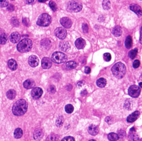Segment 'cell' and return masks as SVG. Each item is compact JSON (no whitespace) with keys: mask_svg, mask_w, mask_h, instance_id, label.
<instances>
[{"mask_svg":"<svg viewBox=\"0 0 142 141\" xmlns=\"http://www.w3.org/2000/svg\"><path fill=\"white\" fill-rule=\"evenodd\" d=\"M28 108V104L23 99L18 100L12 107V112L16 116H21L26 112Z\"/></svg>","mask_w":142,"mask_h":141,"instance_id":"1","label":"cell"},{"mask_svg":"<svg viewBox=\"0 0 142 141\" xmlns=\"http://www.w3.org/2000/svg\"><path fill=\"white\" fill-rule=\"evenodd\" d=\"M112 73L118 79H120L125 76L126 73V66L121 62H117L112 68Z\"/></svg>","mask_w":142,"mask_h":141,"instance_id":"2","label":"cell"},{"mask_svg":"<svg viewBox=\"0 0 142 141\" xmlns=\"http://www.w3.org/2000/svg\"><path fill=\"white\" fill-rule=\"evenodd\" d=\"M32 47V41L28 38H25L21 41L17 46V50L20 52L24 53L28 52Z\"/></svg>","mask_w":142,"mask_h":141,"instance_id":"3","label":"cell"},{"mask_svg":"<svg viewBox=\"0 0 142 141\" xmlns=\"http://www.w3.org/2000/svg\"><path fill=\"white\" fill-rule=\"evenodd\" d=\"M52 61L56 64H62L66 62L68 59L67 56L61 52H55L51 56Z\"/></svg>","mask_w":142,"mask_h":141,"instance_id":"4","label":"cell"},{"mask_svg":"<svg viewBox=\"0 0 142 141\" xmlns=\"http://www.w3.org/2000/svg\"><path fill=\"white\" fill-rule=\"evenodd\" d=\"M51 17L47 13H43L41 14L38 19L37 24L40 26L47 27L51 23Z\"/></svg>","mask_w":142,"mask_h":141,"instance_id":"5","label":"cell"},{"mask_svg":"<svg viewBox=\"0 0 142 141\" xmlns=\"http://www.w3.org/2000/svg\"><path fill=\"white\" fill-rule=\"evenodd\" d=\"M82 9V5L81 3L76 1H69L67 4V10L69 12H78Z\"/></svg>","mask_w":142,"mask_h":141,"instance_id":"6","label":"cell"},{"mask_svg":"<svg viewBox=\"0 0 142 141\" xmlns=\"http://www.w3.org/2000/svg\"><path fill=\"white\" fill-rule=\"evenodd\" d=\"M141 89L137 85H132L128 89V95L133 98H137L139 96Z\"/></svg>","mask_w":142,"mask_h":141,"instance_id":"7","label":"cell"},{"mask_svg":"<svg viewBox=\"0 0 142 141\" xmlns=\"http://www.w3.org/2000/svg\"><path fill=\"white\" fill-rule=\"evenodd\" d=\"M55 35L58 38L61 40H63L67 37V32L66 29L63 27H58L55 29Z\"/></svg>","mask_w":142,"mask_h":141,"instance_id":"8","label":"cell"},{"mask_svg":"<svg viewBox=\"0 0 142 141\" xmlns=\"http://www.w3.org/2000/svg\"><path fill=\"white\" fill-rule=\"evenodd\" d=\"M43 94L42 89L40 87H35L31 91V96L35 100L40 98Z\"/></svg>","mask_w":142,"mask_h":141,"instance_id":"9","label":"cell"},{"mask_svg":"<svg viewBox=\"0 0 142 141\" xmlns=\"http://www.w3.org/2000/svg\"><path fill=\"white\" fill-rule=\"evenodd\" d=\"M60 23L62 26L66 28H69L72 25V22L68 17H63L60 20Z\"/></svg>","mask_w":142,"mask_h":141,"instance_id":"10","label":"cell"},{"mask_svg":"<svg viewBox=\"0 0 142 141\" xmlns=\"http://www.w3.org/2000/svg\"><path fill=\"white\" fill-rule=\"evenodd\" d=\"M39 59L36 56H31L28 58V64L32 67H37L39 65Z\"/></svg>","mask_w":142,"mask_h":141,"instance_id":"11","label":"cell"},{"mask_svg":"<svg viewBox=\"0 0 142 141\" xmlns=\"http://www.w3.org/2000/svg\"><path fill=\"white\" fill-rule=\"evenodd\" d=\"M129 8L131 9V10H132V11L134 12V13L137 14L139 17L141 16L142 11L139 5L137 4H132L130 5Z\"/></svg>","mask_w":142,"mask_h":141,"instance_id":"12","label":"cell"},{"mask_svg":"<svg viewBox=\"0 0 142 141\" xmlns=\"http://www.w3.org/2000/svg\"><path fill=\"white\" fill-rule=\"evenodd\" d=\"M42 67L44 69H49L51 67L52 65V61L48 57H44L41 62Z\"/></svg>","mask_w":142,"mask_h":141,"instance_id":"13","label":"cell"},{"mask_svg":"<svg viewBox=\"0 0 142 141\" xmlns=\"http://www.w3.org/2000/svg\"><path fill=\"white\" fill-rule=\"evenodd\" d=\"M140 116V112L137 111H135L134 112H133L132 113L131 115H130L128 117H127V121L129 123H132L133 122L135 121L136 120L138 119V118Z\"/></svg>","mask_w":142,"mask_h":141,"instance_id":"14","label":"cell"},{"mask_svg":"<svg viewBox=\"0 0 142 141\" xmlns=\"http://www.w3.org/2000/svg\"><path fill=\"white\" fill-rule=\"evenodd\" d=\"M75 45L77 49L78 50H82L84 49L85 46V41L82 38H79L77 39L75 42Z\"/></svg>","mask_w":142,"mask_h":141,"instance_id":"15","label":"cell"},{"mask_svg":"<svg viewBox=\"0 0 142 141\" xmlns=\"http://www.w3.org/2000/svg\"><path fill=\"white\" fill-rule=\"evenodd\" d=\"M43 137V132L40 128L37 129L34 131L33 133V138L35 140H40Z\"/></svg>","mask_w":142,"mask_h":141,"instance_id":"16","label":"cell"},{"mask_svg":"<svg viewBox=\"0 0 142 141\" xmlns=\"http://www.w3.org/2000/svg\"><path fill=\"white\" fill-rule=\"evenodd\" d=\"M20 35L17 32L12 33L10 36V40L12 43H17L20 40Z\"/></svg>","mask_w":142,"mask_h":141,"instance_id":"17","label":"cell"},{"mask_svg":"<svg viewBox=\"0 0 142 141\" xmlns=\"http://www.w3.org/2000/svg\"><path fill=\"white\" fill-rule=\"evenodd\" d=\"M88 133L92 136H96L99 132V128L96 125L92 124L88 127Z\"/></svg>","mask_w":142,"mask_h":141,"instance_id":"18","label":"cell"},{"mask_svg":"<svg viewBox=\"0 0 142 141\" xmlns=\"http://www.w3.org/2000/svg\"><path fill=\"white\" fill-rule=\"evenodd\" d=\"M35 86V82L32 79H28L23 83V86L26 89H31L33 88Z\"/></svg>","mask_w":142,"mask_h":141,"instance_id":"19","label":"cell"},{"mask_svg":"<svg viewBox=\"0 0 142 141\" xmlns=\"http://www.w3.org/2000/svg\"><path fill=\"white\" fill-rule=\"evenodd\" d=\"M59 46L60 47V49L63 51H67L70 49V44L69 43L66 41H61L60 42Z\"/></svg>","mask_w":142,"mask_h":141,"instance_id":"20","label":"cell"},{"mask_svg":"<svg viewBox=\"0 0 142 141\" xmlns=\"http://www.w3.org/2000/svg\"><path fill=\"white\" fill-rule=\"evenodd\" d=\"M122 34V29L121 27L119 26H117L112 29V34H113L115 37H119L121 36Z\"/></svg>","mask_w":142,"mask_h":141,"instance_id":"21","label":"cell"},{"mask_svg":"<svg viewBox=\"0 0 142 141\" xmlns=\"http://www.w3.org/2000/svg\"><path fill=\"white\" fill-rule=\"evenodd\" d=\"M8 66L10 70L14 71L16 70L17 68V64L15 60L13 59H11L8 61Z\"/></svg>","mask_w":142,"mask_h":141,"instance_id":"22","label":"cell"},{"mask_svg":"<svg viewBox=\"0 0 142 141\" xmlns=\"http://www.w3.org/2000/svg\"><path fill=\"white\" fill-rule=\"evenodd\" d=\"M106 85V81L104 78H100L97 81V85L100 88H103Z\"/></svg>","mask_w":142,"mask_h":141,"instance_id":"23","label":"cell"},{"mask_svg":"<svg viewBox=\"0 0 142 141\" xmlns=\"http://www.w3.org/2000/svg\"><path fill=\"white\" fill-rule=\"evenodd\" d=\"M41 45H42V47H43L45 49H48L50 48V47L51 46V42L48 39H44L42 41H41Z\"/></svg>","mask_w":142,"mask_h":141,"instance_id":"24","label":"cell"},{"mask_svg":"<svg viewBox=\"0 0 142 141\" xmlns=\"http://www.w3.org/2000/svg\"><path fill=\"white\" fill-rule=\"evenodd\" d=\"M7 97L10 100H13L16 97V92L14 89H10L6 93Z\"/></svg>","mask_w":142,"mask_h":141,"instance_id":"25","label":"cell"},{"mask_svg":"<svg viewBox=\"0 0 142 141\" xmlns=\"http://www.w3.org/2000/svg\"><path fill=\"white\" fill-rule=\"evenodd\" d=\"M77 64L75 61H69L66 63V67L68 70H72V69L75 68Z\"/></svg>","mask_w":142,"mask_h":141,"instance_id":"26","label":"cell"},{"mask_svg":"<svg viewBox=\"0 0 142 141\" xmlns=\"http://www.w3.org/2000/svg\"><path fill=\"white\" fill-rule=\"evenodd\" d=\"M128 139L129 141H139V138L134 132H131L129 134Z\"/></svg>","mask_w":142,"mask_h":141,"instance_id":"27","label":"cell"},{"mask_svg":"<svg viewBox=\"0 0 142 141\" xmlns=\"http://www.w3.org/2000/svg\"><path fill=\"white\" fill-rule=\"evenodd\" d=\"M23 135V131L20 128H16L14 132V137L15 138H20Z\"/></svg>","mask_w":142,"mask_h":141,"instance_id":"28","label":"cell"},{"mask_svg":"<svg viewBox=\"0 0 142 141\" xmlns=\"http://www.w3.org/2000/svg\"><path fill=\"white\" fill-rule=\"evenodd\" d=\"M125 46L127 49H130L132 46V38L131 36H127L125 41Z\"/></svg>","mask_w":142,"mask_h":141,"instance_id":"29","label":"cell"},{"mask_svg":"<svg viewBox=\"0 0 142 141\" xmlns=\"http://www.w3.org/2000/svg\"><path fill=\"white\" fill-rule=\"evenodd\" d=\"M8 40V36L7 35L5 34H2L0 35V44H5L6 43Z\"/></svg>","mask_w":142,"mask_h":141,"instance_id":"30","label":"cell"},{"mask_svg":"<svg viewBox=\"0 0 142 141\" xmlns=\"http://www.w3.org/2000/svg\"><path fill=\"white\" fill-rule=\"evenodd\" d=\"M59 137L56 134H52L49 135L46 139V141H58Z\"/></svg>","mask_w":142,"mask_h":141,"instance_id":"31","label":"cell"},{"mask_svg":"<svg viewBox=\"0 0 142 141\" xmlns=\"http://www.w3.org/2000/svg\"><path fill=\"white\" fill-rule=\"evenodd\" d=\"M108 138L110 141H117L118 139L117 134L115 133H110L108 135Z\"/></svg>","mask_w":142,"mask_h":141,"instance_id":"32","label":"cell"},{"mask_svg":"<svg viewBox=\"0 0 142 141\" xmlns=\"http://www.w3.org/2000/svg\"><path fill=\"white\" fill-rule=\"evenodd\" d=\"M64 123V118L62 116H60L58 117L56 120V126L58 127H61L63 125Z\"/></svg>","mask_w":142,"mask_h":141,"instance_id":"33","label":"cell"},{"mask_svg":"<svg viewBox=\"0 0 142 141\" xmlns=\"http://www.w3.org/2000/svg\"><path fill=\"white\" fill-rule=\"evenodd\" d=\"M137 53H138V50L135 49L130 51L128 53V56L131 59H134L136 57V56L137 55Z\"/></svg>","mask_w":142,"mask_h":141,"instance_id":"34","label":"cell"},{"mask_svg":"<svg viewBox=\"0 0 142 141\" xmlns=\"http://www.w3.org/2000/svg\"><path fill=\"white\" fill-rule=\"evenodd\" d=\"M74 110V107L72 104H67L65 106V111H66L67 113H72Z\"/></svg>","mask_w":142,"mask_h":141,"instance_id":"35","label":"cell"},{"mask_svg":"<svg viewBox=\"0 0 142 141\" xmlns=\"http://www.w3.org/2000/svg\"><path fill=\"white\" fill-rule=\"evenodd\" d=\"M103 8L104 10H109L111 7V3L109 1H103L102 3Z\"/></svg>","mask_w":142,"mask_h":141,"instance_id":"36","label":"cell"},{"mask_svg":"<svg viewBox=\"0 0 142 141\" xmlns=\"http://www.w3.org/2000/svg\"><path fill=\"white\" fill-rule=\"evenodd\" d=\"M49 7H51V8L53 11H56L57 10V5L56 4V3L55 2H53L52 1H49Z\"/></svg>","mask_w":142,"mask_h":141,"instance_id":"37","label":"cell"},{"mask_svg":"<svg viewBox=\"0 0 142 141\" xmlns=\"http://www.w3.org/2000/svg\"><path fill=\"white\" fill-rule=\"evenodd\" d=\"M117 135L118 136V138L123 139L125 138L126 136V132L123 130H120L119 132H118V133Z\"/></svg>","mask_w":142,"mask_h":141,"instance_id":"38","label":"cell"},{"mask_svg":"<svg viewBox=\"0 0 142 141\" xmlns=\"http://www.w3.org/2000/svg\"><path fill=\"white\" fill-rule=\"evenodd\" d=\"M103 58L106 61H109L111 59V55L110 53H105L103 55Z\"/></svg>","mask_w":142,"mask_h":141,"instance_id":"39","label":"cell"},{"mask_svg":"<svg viewBox=\"0 0 142 141\" xmlns=\"http://www.w3.org/2000/svg\"><path fill=\"white\" fill-rule=\"evenodd\" d=\"M82 29H83V31L84 33L85 34H87L88 32V26L87 23H83L82 25Z\"/></svg>","mask_w":142,"mask_h":141,"instance_id":"40","label":"cell"},{"mask_svg":"<svg viewBox=\"0 0 142 141\" xmlns=\"http://www.w3.org/2000/svg\"><path fill=\"white\" fill-rule=\"evenodd\" d=\"M11 22L12 23L13 25L14 26H18L19 25V20H18L15 17H13L12 19L11 20Z\"/></svg>","mask_w":142,"mask_h":141,"instance_id":"41","label":"cell"},{"mask_svg":"<svg viewBox=\"0 0 142 141\" xmlns=\"http://www.w3.org/2000/svg\"><path fill=\"white\" fill-rule=\"evenodd\" d=\"M8 5V2L7 1H0V6L1 7H7Z\"/></svg>","mask_w":142,"mask_h":141,"instance_id":"42","label":"cell"},{"mask_svg":"<svg viewBox=\"0 0 142 141\" xmlns=\"http://www.w3.org/2000/svg\"><path fill=\"white\" fill-rule=\"evenodd\" d=\"M56 91V89L55 87L53 85H51L49 86V87L48 88V92L49 93H55Z\"/></svg>","mask_w":142,"mask_h":141,"instance_id":"43","label":"cell"},{"mask_svg":"<svg viewBox=\"0 0 142 141\" xmlns=\"http://www.w3.org/2000/svg\"><path fill=\"white\" fill-rule=\"evenodd\" d=\"M61 141H75V138L71 136H67L62 139Z\"/></svg>","mask_w":142,"mask_h":141,"instance_id":"44","label":"cell"},{"mask_svg":"<svg viewBox=\"0 0 142 141\" xmlns=\"http://www.w3.org/2000/svg\"><path fill=\"white\" fill-rule=\"evenodd\" d=\"M139 66H140V61L138 59L135 60L134 62H133V67L134 68H137L138 67H139Z\"/></svg>","mask_w":142,"mask_h":141,"instance_id":"45","label":"cell"},{"mask_svg":"<svg viewBox=\"0 0 142 141\" xmlns=\"http://www.w3.org/2000/svg\"><path fill=\"white\" fill-rule=\"evenodd\" d=\"M23 23L24 25L26 26H28L29 25V21L28 19H27V18H25V19H23Z\"/></svg>","mask_w":142,"mask_h":141,"instance_id":"46","label":"cell"},{"mask_svg":"<svg viewBox=\"0 0 142 141\" xmlns=\"http://www.w3.org/2000/svg\"><path fill=\"white\" fill-rule=\"evenodd\" d=\"M105 121L107 122L108 124H111L112 122V119L110 117H106L105 118Z\"/></svg>","mask_w":142,"mask_h":141,"instance_id":"47","label":"cell"},{"mask_svg":"<svg viewBox=\"0 0 142 141\" xmlns=\"http://www.w3.org/2000/svg\"><path fill=\"white\" fill-rule=\"evenodd\" d=\"M91 71V68L89 67H86L85 68V69H84V72L86 73V74L90 73Z\"/></svg>","mask_w":142,"mask_h":141,"instance_id":"48","label":"cell"},{"mask_svg":"<svg viewBox=\"0 0 142 141\" xmlns=\"http://www.w3.org/2000/svg\"><path fill=\"white\" fill-rule=\"evenodd\" d=\"M7 10L11 12L13 11L14 10V6L12 5H10L8 6H7Z\"/></svg>","mask_w":142,"mask_h":141,"instance_id":"49","label":"cell"},{"mask_svg":"<svg viewBox=\"0 0 142 141\" xmlns=\"http://www.w3.org/2000/svg\"><path fill=\"white\" fill-rule=\"evenodd\" d=\"M83 93H84V96H85V95H86L87 93V92L86 90H84V91H83L82 92V93H81V95L83 94Z\"/></svg>","mask_w":142,"mask_h":141,"instance_id":"50","label":"cell"},{"mask_svg":"<svg viewBox=\"0 0 142 141\" xmlns=\"http://www.w3.org/2000/svg\"><path fill=\"white\" fill-rule=\"evenodd\" d=\"M34 2V1H26V2L27 3V4H32V2Z\"/></svg>","mask_w":142,"mask_h":141,"instance_id":"51","label":"cell"},{"mask_svg":"<svg viewBox=\"0 0 142 141\" xmlns=\"http://www.w3.org/2000/svg\"><path fill=\"white\" fill-rule=\"evenodd\" d=\"M130 131H131V132H135V129H134V127L132 128L131 129V130H130Z\"/></svg>","mask_w":142,"mask_h":141,"instance_id":"52","label":"cell"},{"mask_svg":"<svg viewBox=\"0 0 142 141\" xmlns=\"http://www.w3.org/2000/svg\"><path fill=\"white\" fill-rule=\"evenodd\" d=\"M139 86H140V87H142V82H140L139 83Z\"/></svg>","mask_w":142,"mask_h":141,"instance_id":"53","label":"cell"},{"mask_svg":"<svg viewBox=\"0 0 142 141\" xmlns=\"http://www.w3.org/2000/svg\"><path fill=\"white\" fill-rule=\"evenodd\" d=\"M46 1H38V2H45Z\"/></svg>","mask_w":142,"mask_h":141,"instance_id":"54","label":"cell"},{"mask_svg":"<svg viewBox=\"0 0 142 141\" xmlns=\"http://www.w3.org/2000/svg\"><path fill=\"white\" fill-rule=\"evenodd\" d=\"M89 141H96V140H94V139H91V140H90Z\"/></svg>","mask_w":142,"mask_h":141,"instance_id":"55","label":"cell"}]
</instances>
